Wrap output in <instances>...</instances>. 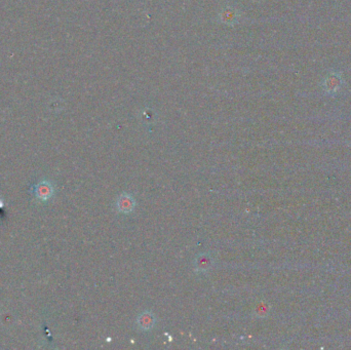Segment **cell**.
<instances>
[{"label":"cell","mask_w":351,"mask_h":350,"mask_svg":"<svg viewBox=\"0 0 351 350\" xmlns=\"http://www.w3.org/2000/svg\"><path fill=\"white\" fill-rule=\"evenodd\" d=\"M343 86V79L337 71L329 72L323 81L324 91L328 96H335Z\"/></svg>","instance_id":"obj_1"},{"label":"cell","mask_w":351,"mask_h":350,"mask_svg":"<svg viewBox=\"0 0 351 350\" xmlns=\"http://www.w3.org/2000/svg\"><path fill=\"white\" fill-rule=\"evenodd\" d=\"M117 210L121 214H130L136 207V201L130 194L123 193L117 199Z\"/></svg>","instance_id":"obj_2"},{"label":"cell","mask_w":351,"mask_h":350,"mask_svg":"<svg viewBox=\"0 0 351 350\" xmlns=\"http://www.w3.org/2000/svg\"><path fill=\"white\" fill-rule=\"evenodd\" d=\"M214 265V260L209 254H200L194 261V267L195 270L197 272H206L209 271Z\"/></svg>","instance_id":"obj_3"},{"label":"cell","mask_w":351,"mask_h":350,"mask_svg":"<svg viewBox=\"0 0 351 350\" xmlns=\"http://www.w3.org/2000/svg\"><path fill=\"white\" fill-rule=\"evenodd\" d=\"M156 318L150 311L142 312L137 318V325L142 331H149L155 326Z\"/></svg>","instance_id":"obj_4"}]
</instances>
